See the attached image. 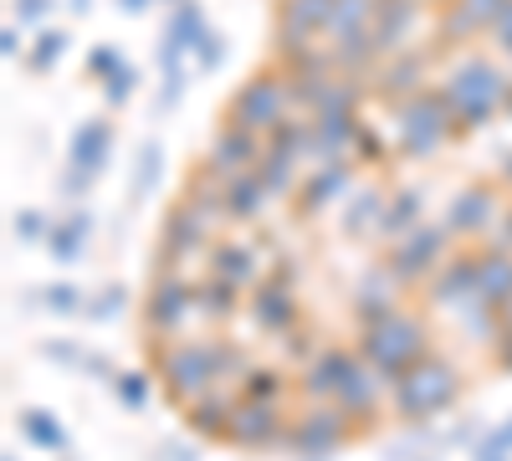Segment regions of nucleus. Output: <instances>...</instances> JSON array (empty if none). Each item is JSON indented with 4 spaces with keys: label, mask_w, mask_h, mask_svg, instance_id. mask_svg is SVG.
<instances>
[{
    "label": "nucleus",
    "mask_w": 512,
    "mask_h": 461,
    "mask_svg": "<svg viewBox=\"0 0 512 461\" xmlns=\"http://www.w3.org/2000/svg\"><path fill=\"white\" fill-rule=\"evenodd\" d=\"M82 236H88V221H67V226H57V236H52V257H57V262H72L77 251H82Z\"/></svg>",
    "instance_id": "nucleus-22"
},
{
    "label": "nucleus",
    "mask_w": 512,
    "mask_h": 461,
    "mask_svg": "<svg viewBox=\"0 0 512 461\" xmlns=\"http://www.w3.org/2000/svg\"><path fill=\"white\" fill-rule=\"evenodd\" d=\"M333 405H338V410H344L349 421L359 426V436H364V431H374V426H379V415H384V374L359 354V359L349 364V374L338 380Z\"/></svg>",
    "instance_id": "nucleus-5"
},
{
    "label": "nucleus",
    "mask_w": 512,
    "mask_h": 461,
    "mask_svg": "<svg viewBox=\"0 0 512 461\" xmlns=\"http://www.w3.org/2000/svg\"><path fill=\"white\" fill-rule=\"evenodd\" d=\"M16 231H21L26 241H36V236H41V216H36V211H26V216H16Z\"/></svg>",
    "instance_id": "nucleus-27"
},
{
    "label": "nucleus",
    "mask_w": 512,
    "mask_h": 461,
    "mask_svg": "<svg viewBox=\"0 0 512 461\" xmlns=\"http://www.w3.org/2000/svg\"><path fill=\"white\" fill-rule=\"evenodd\" d=\"M287 431L292 421L282 415V405H262V400H236L231 415V446L241 451H287Z\"/></svg>",
    "instance_id": "nucleus-7"
},
{
    "label": "nucleus",
    "mask_w": 512,
    "mask_h": 461,
    "mask_svg": "<svg viewBox=\"0 0 512 461\" xmlns=\"http://www.w3.org/2000/svg\"><path fill=\"white\" fill-rule=\"evenodd\" d=\"M6 461H11V456H6Z\"/></svg>",
    "instance_id": "nucleus-29"
},
{
    "label": "nucleus",
    "mask_w": 512,
    "mask_h": 461,
    "mask_svg": "<svg viewBox=\"0 0 512 461\" xmlns=\"http://www.w3.org/2000/svg\"><path fill=\"white\" fill-rule=\"evenodd\" d=\"M123 298H128V292H123V287H108V292H98V298L88 303V313H82V318H93V323H108V318H118V308H123Z\"/></svg>",
    "instance_id": "nucleus-23"
},
{
    "label": "nucleus",
    "mask_w": 512,
    "mask_h": 461,
    "mask_svg": "<svg viewBox=\"0 0 512 461\" xmlns=\"http://www.w3.org/2000/svg\"><path fill=\"white\" fill-rule=\"evenodd\" d=\"M210 267H216V277H226L231 287H251V282H256V262L246 257L241 246H216Z\"/></svg>",
    "instance_id": "nucleus-17"
},
{
    "label": "nucleus",
    "mask_w": 512,
    "mask_h": 461,
    "mask_svg": "<svg viewBox=\"0 0 512 461\" xmlns=\"http://www.w3.org/2000/svg\"><path fill=\"white\" fill-rule=\"evenodd\" d=\"M241 400H262V405H282V374L277 369H262L256 364L246 380H241V390H236Z\"/></svg>",
    "instance_id": "nucleus-18"
},
{
    "label": "nucleus",
    "mask_w": 512,
    "mask_h": 461,
    "mask_svg": "<svg viewBox=\"0 0 512 461\" xmlns=\"http://www.w3.org/2000/svg\"><path fill=\"white\" fill-rule=\"evenodd\" d=\"M21 431L41 446V451H67V426L47 410H21Z\"/></svg>",
    "instance_id": "nucleus-15"
},
{
    "label": "nucleus",
    "mask_w": 512,
    "mask_h": 461,
    "mask_svg": "<svg viewBox=\"0 0 512 461\" xmlns=\"http://www.w3.org/2000/svg\"><path fill=\"white\" fill-rule=\"evenodd\" d=\"M487 216H492V200H472V195H461L456 200V211H451V231H482L487 226Z\"/></svg>",
    "instance_id": "nucleus-20"
},
{
    "label": "nucleus",
    "mask_w": 512,
    "mask_h": 461,
    "mask_svg": "<svg viewBox=\"0 0 512 461\" xmlns=\"http://www.w3.org/2000/svg\"><path fill=\"white\" fill-rule=\"evenodd\" d=\"M446 262V231L441 226H415L395 241L390 251V272L395 282H420L425 272H436Z\"/></svg>",
    "instance_id": "nucleus-8"
},
{
    "label": "nucleus",
    "mask_w": 512,
    "mask_h": 461,
    "mask_svg": "<svg viewBox=\"0 0 512 461\" xmlns=\"http://www.w3.org/2000/svg\"><path fill=\"white\" fill-rule=\"evenodd\" d=\"M461 395V369H456V359H446V354H425L410 374H400L395 380V395H390V405H395V415L400 421H431V415H441L451 400Z\"/></svg>",
    "instance_id": "nucleus-2"
},
{
    "label": "nucleus",
    "mask_w": 512,
    "mask_h": 461,
    "mask_svg": "<svg viewBox=\"0 0 512 461\" xmlns=\"http://www.w3.org/2000/svg\"><path fill=\"white\" fill-rule=\"evenodd\" d=\"M236 390H210V395H200V400H190V405H180V415H185V426L195 431V436H205V441H226L231 436V415H236Z\"/></svg>",
    "instance_id": "nucleus-10"
},
{
    "label": "nucleus",
    "mask_w": 512,
    "mask_h": 461,
    "mask_svg": "<svg viewBox=\"0 0 512 461\" xmlns=\"http://www.w3.org/2000/svg\"><path fill=\"white\" fill-rule=\"evenodd\" d=\"M512 456V421H502L492 436L472 441V461H507Z\"/></svg>",
    "instance_id": "nucleus-19"
},
{
    "label": "nucleus",
    "mask_w": 512,
    "mask_h": 461,
    "mask_svg": "<svg viewBox=\"0 0 512 461\" xmlns=\"http://www.w3.org/2000/svg\"><path fill=\"white\" fill-rule=\"evenodd\" d=\"M251 308H256V328L277 333V339L297 333V323H303V313H297V298H292V282H287V277L256 282V292H251Z\"/></svg>",
    "instance_id": "nucleus-9"
},
{
    "label": "nucleus",
    "mask_w": 512,
    "mask_h": 461,
    "mask_svg": "<svg viewBox=\"0 0 512 461\" xmlns=\"http://www.w3.org/2000/svg\"><path fill=\"white\" fill-rule=\"evenodd\" d=\"M492 349H497V369L512 374V318H502V333H497V344H492Z\"/></svg>",
    "instance_id": "nucleus-25"
},
{
    "label": "nucleus",
    "mask_w": 512,
    "mask_h": 461,
    "mask_svg": "<svg viewBox=\"0 0 512 461\" xmlns=\"http://www.w3.org/2000/svg\"><path fill=\"white\" fill-rule=\"evenodd\" d=\"M103 144H108V134H98V129H88V134H82V144H77V159H82V164H93Z\"/></svg>",
    "instance_id": "nucleus-26"
},
{
    "label": "nucleus",
    "mask_w": 512,
    "mask_h": 461,
    "mask_svg": "<svg viewBox=\"0 0 512 461\" xmlns=\"http://www.w3.org/2000/svg\"><path fill=\"white\" fill-rule=\"evenodd\" d=\"M359 436V426L349 421L344 410H338L333 400H318L308 415H297L292 421V431H287V451H313V456H328V451H338L344 441H354Z\"/></svg>",
    "instance_id": "nucleus-6"
},
{
    "label": "nucleus",
    "mask_w": 512,
    "mask_h": 461,
    "mask_svg": "<svg viewBox=\"0 0 512 461\" xmlns=\"http://www.w3.org/2000/svg\"><path fill=\"white\" fill-rule=\"evenodd\" d=\"M47 354L62 359V364H82V349H77V344H47Z\"/></svg>",
    "instance_id": "nucleus-28"
},
{
    "label": "nucleus",
    "mask_w": 512,
    "mask_h": 461,
    "mask_svg": "<svg viewBox=\"0 0 512 461\" xmlns=\"http://www.w3.org/2000/svg\"><path fill=\"white\" fill-rule=\"evenodd\" d=\"M354 359H359V349H354V354H349V349H318V354H308V364H303V390H308L313 400H333L338 380L349 374Z\"/></svg>",
    "instance_id": "nucleus-12"
},
{
    "label": "nucleus",
    "mask_w": 512,
    "mask_h": 461,
    "mask_svg": "<svg viewBox=\"0 0 512 461\" xmlns=\"http://www.w3.org/2000/svg\"><path fill=\"white\" fill-rule=\"evenodd\" d=\"M195 313H200V292L185 287L180 277H159L154 292H149V303H144V333H149V344H175L180 328Z\"/></svg>",
    "instance_id": "nucleus-4"
},
{
    "label": "nucleus",
    "mask_w": 512,
    "mask_h": 461,
    "mask_svg": "<svg viewBox=\"0 0 512 461\" xmlns=\"http://www.w3.org/2000/svg\"><path fill=\"white\" fill-rule=\"evenodd\" d=\"M154 369H159V385L175 395V405H190L200 395H210L221 385V369H216V344H154Z\"/></svg>",
    "instance_id": "nucleus-3"
},
{
    "label": "nucleus",
    "mask_w": 512,
    "mask_h": 461,
    "mask_svg": "<svg viewBox=\"0 0 512 461\" xmlns=\"http://www.w3.org/2000/svg\"><path fill=\"white\" fill-rule=\"evenodd\" d=\"M477 298L492 303V308H507L512 303V257H507L502 246L477 251Z\"/></svg>",
    "instance_id": "nucleus-13"
},
{
    "label": "nucleus",
    "mask_w": 512,
    "mask_h": 461,
    "mask_svg": "<svg viewBox=\"0 0 512 461\" xmlns=\"http://www.w3.org/2000/svg\"><path fill=\"white\" fill-rule=\"evenodd\" d=\"M195 292H200V313H205V318H236L241 287H231L226 277H210V282H200Z\"/></svg>",
    "instance_id": "nucleus-16"
},
{
    "label": "nucleus",
    "mask_w": 512,
    "mask_h": 461,
    "mask_svg": "<svg viewBox=\"0 0 512 461\" xmlns=\"http://www.w3.org/2000/svg\"><path fill=\"white\" fill-rule=\"evenodd\" d=\"M31 298H36V303H47V308H52V313H62V318L82 308V298H77L72 287H47V292H31Z\"/></svg>",
    "instance_id": "nucleus-24"
},
{
    "label": "nucleus",
    "mask_w": 512,
    "mask_h": 461,
    "mask_svg": "<svg viewBox=\"0 0 512 461\" xmlns=\"http://www.w3.org/2000/svg\"><path fill=\"white\" fill-rule=\"evenodd\" d=\"M425 292H431V303H441V308H461L466 298H477V257L441 262L431 272V282H425Z\"/></svg>",
    "instance_id": "nucleus-11"
},
{
    "label": "nucleus",
    "mask_w": 512,
    "mask_h": 461,
    "mask_svg": "<svg viewBox=\"0 0 512 461\" xmlns=\"http://www.w3.org/2000/svg\"><path fill=\"white\" fill-rule=\"evenodd\" d=\"M118 400H123V410H144L149 405V395H154V380L149 374H118Z\"/></svg>",
    "instance_id": "nucleus-21"
},
{
    "label": "nucleus",
    "mask_w": 512,
    "mask_h": 461,
    "mask_svg": "<svg viewBox=\"0 0 512 461\" xmlns=\"http://www.w3.org/2000/svg\"><path fill=\"white\" fill-rule=\"evenodd\" d=\"M359 354L395 385L400 374H410L431 354V339H425V323L410 308H379L359 318Z\"/></svg>",
    "instance_id": "nucleus-1"
},
{
    "label": "nucleus",
    "mask_w": 512,
    "mask_h": 461,
    "mask_svg": "<svg viewBox=\"0 0 512 461\" xmlns=\"http://www.w3.org/2000/svg\"><path fill=\"white\" fill-rule=\"evenodd\" d=\"M395 272H364L359 277V287H354V308H359V318L364 313H379V308H395Z\"/></svg>",
    "instance_id": "nucleus-14"
}]
</instances>
